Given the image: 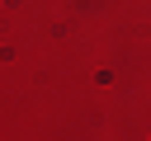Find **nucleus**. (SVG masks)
<instances>
[]
</instances>
